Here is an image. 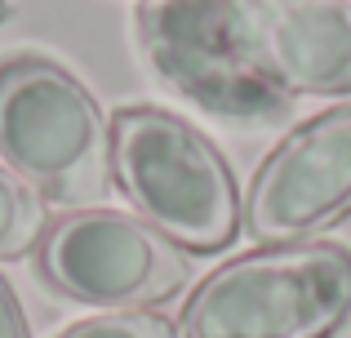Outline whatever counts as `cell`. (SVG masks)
<instances>
[{"label":"cell","mask_w":351,"mask_h":338,"mask_svg":"<svg viewBox=\"0 0 351 338\" xmlns=\"http://www.w3.org/2000/svg\"><path fill=\"white\" fill-rule=\"evenodd\" d=\"M49 232V209L36 187H27L9 165H0V263H18L40 250Z\"/></svg>","instance_id":"ba28073f"},{"label":"cell","mask_w":351,"mask_h":338,"mask_svg":"<svg viewBox=\"0 0 351 338\" xmlns=\"http://www.w3.org/2000/svg\"><path fill=\"white\" fill-rule=\"evenodd\" d=\"M138 45L147 62L187 103L236 125H271L289 112V94L267 85L236 53L227 32V0H143Z\"/></svg>","instance_id":"5b68a950"},{"label":"cell","mask_w":351,"mask_h":338,"mask_svg":"<svg viewBox=\"0 0 351 338\" xmlns=\"http://www.w3.org/2000/svg\"><path fill=\"white\" fill-rule=\"evenodd\" d=\"M36 271L53 294L107 312H152L191 276L169 236L120 209H71L53 218L36 250Z\"/></svg>","instance_id":"277c9868"},{"label":"cell","mask_w":351,"mask_h":338,"mask_svg":"<svg viewBox=\"0 0 351 338\" xmlns=\"http://www.w3.org/2000/svg\"><path fill=\"white\" fill-rule=\"evenodd\" d=\"M227 32L280 94H351L347 0H227Z\"/></svg>","instance_id":"52a82bcc"},{"label":"cell","mask_w":351,"mask_h":338,"mask_svg":"<svg viewBox=\"0 0 351 338\" xmlns=\"http://www.w3.org/2000/svg\"><path fill=\"white\" fill-rule=\"evenodd\" d=\"M112 182L182 254L223 250L240 227L245 205L227 156L165 107L112 112Z\"/></svg>","instance_id":"7a4b0ae2"},{"label":"cell","mask_w":351,"mask_h":338,"mask_svg":"<svg viewBox=\"0 0 351 338\" xmlns=\"http://www.w3.org/2000/svg\"><path fill=\"white\" fill-rule=\"evenodd\" d=\"M351 214V103L311 116L258 165L245 191V232L263 245L316 241Z\"/></svg>","instance_id":"8992f818"},{"label":"cell","mask_w":351,"mask_h":338,"mask_svg":"<svg viewBox=\"0 0 351 338\" xmlns=\"http://www.w3.org/2000/svg\"><path fill=\"white\" fill-rule=\"evenodd\" d=\"M5 18H9V0H0V23H5Z\"/></svg>","instance_id":"8fae6325"},{"label":"cell","mask_w":351,"mask_h":338,"mask_svg":"<svg viewBox=\"0 0 351 338\" xmlns=\"http://www.w3.org/2000/svg\"><path fill=\"white\" fill-rule=\"evenodd\" d=\"M58 338H182V334L178 321H169L160 312H103L67 325Z\"/></svg>","instance_id":"9c48e42d"},{"label":"cell","mask_w":351,"mask_h":338,"mask_svg":"<svg viewBox=\"0 0 351 338\" xmlns=\"http://www.w3.org/2000/svg\"><path fill=\"white\" fill-rule=\"evenodd\" d=\"M0 338H32V325H27V312L18 303L14 285L0 276Z\"/></svg>","instance_id":"30bf717a"},{"label":"cell","mask_w":351,"mask_h":338,"mask_svg":"<svg viewBox=\"0 0 351 338\" xmlns=\"http://www.w3.org/2000/svg\"><path fill=\"white\" fill-rule=\"evenodd\" d=\"M351 321V250L267 245L209 271L178 316L182 338H334Z\"/></svg>","instance_id":"6da1fadb"},{"label":"cell","mask_w":351,"mask_h":338,"mask_svg":"<svg viewBox=\"0 0 351 338\" xmlns=\"http://www.w3.org/2000/svg\"><path fill=\"white\" fill-rule=\"evenodd\" d=\"M0 156L45 200L94 209L112 191V116L62 62L0 58Z\"/></svg>","instance_id":"3957f363"}]
</instances>
